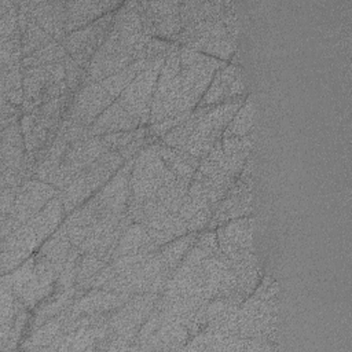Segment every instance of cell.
I'll return each instance as SVG.
<instances>
[{
    "label": "cell",
    "instance_id": "15",
    "mask_svg": "<svg viewBox=\"0 0 352 352\" xmlns=\"http://www.w3.org/2000/svg\"><path fill=\"white\" fill-rule=\"evenodd\" d=\"M254 221L250 217H239L219 227L216 235L219 248L226 257L234 260L246 250H253Z\"/></svg>",
    "mask_w": 352,
    "mask_h": 352
},
{
    "label": "cell",
    "instance_id": "29",
    "mask_svg": "<svg viewBox=\"0 0 352 352\" xmlns=\"http://www.w3.org/2000/svg\"><path fill=\"white\" fill-rule=\"evenodd\" d=\"M76 286L65 289L62 292L58 293V296L55 297L54 301L47 302L45 305H43L37 314H36V320H34V327L41 326L43 323H45L48 319L59 315L60 312H63L66 308H69L72 305L73 297L76 294Z\"/></svg>",
    "mask_w": 352,
    "mask_h": 352
},
{
    "label": "cell",
    "instance_id": "9",
    "mask_svg": "<svg viewBox=\"0 0 352 352\" xmlns=\"http://www.w3.org/2000/svg\"><path fill=\"white\" fill-rule=\"evenodd\" d=\"M180 45L176 43L175 48L166 56L157 80L150 111L151 124L175 114L180 96Z\"/></svg>",
    "mask_w": 352,
    "mask_h": 352
},
{
    "label": "cell",
    "instance_id": "14",
    "mask_svg": "<svg viewBox=\"0 0 352 352\" xmlns=\"http://www.w3.org/2000/svg\"><path fill=\"white\" fill-rule=\"evenodd\" d=\"M245 92V82L242 72L236 65H226L220 67L205 95L199 100L197 107H210L219 103L232 100L242 96Z\"/></svg>",
    "mask_w": 352,
    "mask_h": 352
},
{
    "label": "cell",
    "instance_id": "39",
    "mask_svg": "<svg viewBox=\"0 0 352 352\" xmlns=\"http://www.w3.org/2000/svg\"><path fill=\"white\" fill-rule=\"evenodd\" d=\"M21 110L18 106L10 103L6 99H1V129L10 126L14 122H18L21 117Z\"/></svg>",
    "mask_w": 352,
    "mask_h": 352
},
{
    "label": "cell",
    "instance_id": "38",
    "mask_svg": "<svg viewBox=\"0 0 352 352\" xmlns=\"http://www.w3.org/2000/svg\"><path fill=\"white\" fill-rule=\"evenodd\" d=\"M214 205H208L205 208H202L201 210H198L187 223V230L188 232H198L201 231L204 227L208 226V223L212 219V213H213V209Z\"/></svg>",
    "mask_w": 352,
    "mask_h": 352
},
{
    "label": "cell",
    "instance_id": "10",
    "mask_svg": "<svg viewBox=\"0 0 352 352\" xmlns=\"http://www.w3.org/2000/svg\"><path fill=\"white\" fill-rule=\"evenodd\" d=\"M157 300L158 294L151 292L132 296L124 305L117 308L116 312L109 315L106 324L110 336L126 342L136 338L142 324L153 312Z\"/></svg>",
    "mask_w": 352,
    "mask_h": 352
},
{
    "label": "cell",
    "instance_id": "23",
    "mask_svg": "<svg viewBox=\"0 0 352 352\" xmlns=\"http://www.w3.org/2000/svg\"><path fill=\"white\" fill-rule=\"evenodd\" d=\"M73 249V243L67 234V227L65 221L55 230V232L50 236L47 242L40 248L36 257L44 258L45 261L51 263L56 267L60 272L67 261V257Z\"/></svg>",
    "mask_w": 352,
    "mask_h": 352
},
{
    "label": "cell",
    "instance_id": "2",
    "mask_svg": "<svg viewBox=\"0 0 352 352\" xmlns=\"http://www.w3.org/2000/svg\"><path fill=\"white\" fill-rule=\"evenodd\" d=\"M65 209L59 192L32 219L1 239V274L15 270L62 224Z\"/></svg>",
    "mask_w": 352,
    "mask_h": 352
},
{
    "label": "cell",
    "instance_id": "11",
    "mask_svg": "<svg viewBox=\"0 0 352 352\" xmlns=\"http://www.w3.org/2000/svg\"><path fill=\"white\" fill-rule=\"evenodd\" d=\"M143 33L162 40H175L183 26L180 1H138Z\"/></svg>",
    "mask_w": 352,
    "mask_h": 352
},
{
    "label": "cell",
    "instance_id": "21",
    "mask_svg": "<svg viewBox=\"0 0 352 352\" xmlns=\"http://www.w3.org/2000/svg\"><path fill=\"white\" fill-rule=\"evenodd\" d=\"M188 327L180 320H172L161 324L146 341L142 342V349H177L188 338Z\"/></svg>",
    "mask_w": 352,
    "mask_h": 352
},
{
    "label": "cell",
    "instance_id": "24",
    "mask_svg": "<svg viewBox=\"0 0 352 352\" xmlns=\"http://www.w3.org/2000/svg\"><path fill=\"white\" fill-rule=\"evenodd\" d=\"M158 153L165 165L175 173L177 179H192L199 166V160L182 148L168 147L160 143Z\"/></svg>",
    "mask_w": 352,
    "mask_h": 352
},
{
    "label": "cell",
    "instance_id": "35",
    "mask_svg": "<svg viewBox=\"0 0 352 352\" xmlns=\"http://www.w3.org/2000/svg\"><path fill=\"white\" fill-rule=\"evenodd\" d=\"M65 70H66V84L70 91H76L82 85L85 77V69H82L70 55L65 58Z\"/></svg>",
    "mask_w": 352,
    "mask_h": 352
},
{
    "label": "cell",
    "instance_id": "28",
    "mask_svg": "<svg viewBox=\"0 0 352 352\" xmlns=\"http://www.w3.org/2000/svg\"><path fill=\"white\" fill-rule=\"evenodd\" d=\"M67 55L69 54L62 43L52 41V43L47 44L45 47L37 50L32 55L25 56L22 59V66L23 67H37V66H43V65H48V63H54V62H60V60H65V58Z\"/></svg>",
    "mask_w": 352,
    "mask_h": 352
},
{
    "label": "cell",
    "instance_id": "20",
    "mask_svg": "<svg viewBox=\"0 0 352 352\" xmlns=\"http://www.w3.org/2000/svg\"><path fill=\"white\" fill-rule=\"evenodd\" d=\"M158 250V245L151 239L146 227L142 223H132L122 236L120 238L117 248L111 254V260L139 253H154Z\"/></svg>",
    "mask_w": 352,
    "mask_h": 352
},
{
    "label": "cell",
    "instance_id": "32",
    "mask_svg": "<svg viewBox=\"0 0 352 352\" xmlns=\"http://www.w3.org/2000/svg\"><path fill=\"white\" fill-rule=\"evenodd\" d=\"M235 50H236V37L226 36V37H219V38L205 41L195 51L217 58L220 60H226L232 56Z\"/></svg>",
    "mask_w": 352,
    "mask_h": 352
},
{
    "label": "cell",
    "instance_id": "8",
    "mask_svg": "<svg viewBox=\"0 0 352 352\" xmlns=\"http://www.w3.org/2000/svg\"><path fill=\"white\" fill-rule=\"evenodd\" d=\"M58 192V188L38 179L23 183L19 187L11 213L1 220V239L36 216Z\"/></svg>",
    "mask_w": 352,
    "mask_h": 352
},
{
    "label": "cell",
    "instance_id": "7",
    "mask_svg": "<svg viewBox=\"0 0 352 352\" xmlns=\"http://www.w3.org/2000/svg\"><path fill=\"white\" fill-rule=\"evenodd\" d=\"M165 59L166 58L154 59L153 63L138 73L132 82L116 99L125 111L140 122V126H144V124L150 121L153 96Z\"/></svg>",
    "mask_w": 352,
    "mask_h": 352
},
{
    "label": "cell",
    "instance_id": "41",
    "mask_svg": "<svg viewBox=\"0 0 352 352\" xmlns=\"http://www.w3.org/2000/svg\"><path fill=\"white\" fill-rule=\"evenodd\" d=\"M146 142H147V139L146 138H140V139H136V140H133V142H131L129 144H126L125 147H122L121 150H118L120 151V154L124 157V160L126 161V160H129V158H132V157H135L143 147H146L147 144H146Z\"/></svg>",
    "mask_w": 352,
    "mask_h": 352
},
{
    "label": "cell",
    "instance_id": "36",
    "mask_svg": "<svg viewBox=\"0 0 352 352\" xmlns=\"http://www.w3.org/2000/svg\"><path fill=\"white\" fill-rule=\"evenodd\" d=\"M191 114V111H184V113H180V114H176V116H172V117H168L160 122H155V124H151V126L148 128V132L154 136H164L165 133H168L170 129H173L175 126H177L179 124H182L188 116Z\"/></svg>",
    "mask_w": 352,
    "mask_h": 352
},
{
    "label": "cell",
    "instance_id": "33",
    "mask_svg": "<svg viewBox=\"0 0 352 352\" xmlns=\"http://www.w3.org/2000/svg\"><path fill=\"white\" fill-rule=\"evenodd\" d=\"M34 265H36V258L34 257H29L19 267H16L11 274H4L1 276V279L7 280L11 285L12 293L18 298H19L21 293L23 292L25 286L28 285V282L32 279L33 271H34Z\"/></svg>",
    "mask_w": 352,
    "mask_h": 352
},
{
    "label": "cell",
    "instance_id": "4",
    "mask_svg": "<svg viewBox=\"0 0 352 352\" xmlns=\"http://www.w3.org/2000/svg\"><path fill=\"white\" fill-rule=\"evenodd\" d=\"M160 143L147 144L135 155L129 180L128 209H133L151 197L165 184L176 180L175 173L165 165L158 153Z\"/></svg>",
    "mask_w": 352,
    "mask_h": 352
},
{
    "label": "cell",
    "instance_id": "27",
    "mask_svg": "<svg viewBox=\"0 0 352 352\" xmlns=\"http://www.w3.org/2000/svg\"><path fill=\"white\" fill-rule=\"evenodd\" d=\"M197 232H190L187 235H182L162 246L161 256L165 263V267L173 272V270L179 265V263L183 260V257L187 254V252L191 249V246L197 241Z\"/></svg>",
    "mask_w": 352,
    "mask_h": 352
},
{
    "label": "cell",
    "instance_id": "16",
    "mask_svg": "<svg viewBox=\"0 0 352 352\" xmlns=\"http://www.w3.org/2000/svg\"><path fill=\"white\" fill-rule=\"evenodd\" d=\"M131 297L132 294L128 293L104 290L102 287H92V290H89L85 296H82L73 305H70L66 322H72L81 315L111 312L124 305Z\"/></svg>",
    "mask_w": 352,
    "mask_h": 352
},
{
    "label": "cell",
    "instance_id": "40",
    "mask_svg": "<svg viewBox=\"0 0 352 352\" xmlns=\"http://www.w3.org/2000/svg\"><path fill=\"white\" fill-rule=\"evenodd\" d=\"M21 187V186H19ZM19 187H8V188H1V195H0V202H1V206H0V213H1V220L6 219L12 208H14V204H15V199H16V195H18V191H19Z\"/></svg>",
    "mask_w": 352,
    "mask_h": 352
},
{
    "label": "cell",
    "instance_id": "34",
    "mask_svg": "<svg viewBox=\"0 0 352 352\" xmlns=\"http://www.w3.org/2000/svg\"><path fill=\"white\" fill-rule=\"evenodd\" d=\"M18 32H21L18 26V6L14 3L10 10L0 14V41L12 37Z\"/></svg>",
    "mask_w": 352,
    "mask_h": 352
},
{
    "label": "cell",
    "instance_id": "31",
    "mask_svg": "<svg viewBox=\"0 0 352 352\" xmlns=\"http://www.w3.org/2000/svg\"><path fill=\"white\" fill-rule=\"evenodd\" d=\"M107 263L94 253H85L81 256L77 279H76V287L78 289H88L95 275L106 265Z\"/></svg>",
    "mask_w": 352,
    "mask_h": 352
},
{
    "label": "cell",
    "instance_id": "6",
    "mask_svg": "<svg viewBox=\"0 0 352 352\" xmlns=\"http://www.w3.org/2000/svg\"><path fill=\"white\" fill-rule=\"evenodd\" d=\"M242 103L243 99L242 96H239L232 100L210 106L204 117L199 120L195 131L191 133L182 150L190 153L198 160L206 157L213 144L220 140V136H223L224 129L227 128L238 109L242 106Z\"/></svg>",
    "mask_w": 352,
    "mask_h": 352
},
{
    "label": "cell",
    "instance_id": "12",
    "mask_svg": "<svg viewBox=\"0 0 352 352\" xmlns=\"http://www.w3.org/2000/svg\"><path fill=\"white\" fill-rule=\"evenodd\" d=\"M114 14L116 11L109 12L94 21L92 23L66 34V38L62 44L66 48L67 54L82 69L88 67L92 56L96 54V51L107 37L113 25Z\"/></svg>",
    "mask_w": 352,
    "mask_h": 352
},
{
    "label": "cell",
    "instance_id": "37",
    "mask_svg": "<svg viewBox=\"0 0 352 352\" xmlns=\"http://www.w3.org/2000/svg\"><path fill=\"white\" fill-rule=\"evenodd\" d=\"M252 139L246 136H230V138H223L221 146L223 151L226 155H231L243 150H250L252 147Z\"/></svg>",
    "mask_w": 352,
    "mask_h": 352
},
{
    "label": "cell",
    "instance_id": "22",
    "mask_svg": "<svg viewBox=\"0 0 352 352\" xmlns=\"http://www.w3.org/2000/svg\"><path fill=\"white\" fill-rule=\"evenodd\" d=\"M234 7L230 1H180L182 26L184 29L204 19L220 16Z\"/></svg>",
    "mask_w": 352,
    "mask_h": 352
},
{
    "label": "cell",
    "instance_id": "26",
    "mask_svg": "<svg viewBox=\"0 0 352 352\" xmlns=\"http://www.w3.org/2000/svg\"><path fill=\"white\" fill-rule=\"evenodd\" d=\"M256 118V103L252 96H249L242 106L238 109V111L234 114L232 120L227 125V128L223 132V138H230V136H246Z\"/></svg>",
    "mask_w": 352,
    "mask_h": 352
},
{
    "label": "cell",
    "instance_id": "1",
    "mask_svg": "<svg viewBox=\"0 0 352 352\" xmlns=\"http://www.w3.org/2000/svg\"><path fill=\"white\" fill-rule=\"evenodd\" d=\"M151 38L143 33L138 1L122 3L114 14L107 37L85 69L82 85L100 81L131 63L144 59Z\"/></svg>",
    "mask_w": 352,
    "mask_h": 352
},
{
    "label": "cell",
    "instance_id": "3",
    "mask_svg": "<svg viewBox=\"0 0 352 352\" xmlns=\"http://www.w3.org/2000/svg\"><path fill=\"white\" fill-rule=\"evenodd\" d=\"M226 65L217 58L180 47V96L173 116L192 111L209 88L216 72Z\"/></svg>",
    "mask_w": 352,
    "mask_h": 352
},
{
    "label": "cell",
    "instance_id": "17",
    "mask_svg": "<svg viewBox=\"0 0 352 352\" xmlns=\"http://www.w3.org/2000/svg\"><path fill=\"white\" fill-rule=\"evenodd\" d=\"M122 3L110 0H78L65 1V30L66 34L78 30L100 16L117 11Z\"/></svg>",
    "mask_w": 352,
    "mask_h": 352
},
{
    "label": "cell",
    "instance_id": "30",
    "mask_svg": "<svg viewBox=\"0 0 352 352\" xmlns=\"http://www.w3.org/2000/svg\"><path fill=\"white\" fill-rule=\"evenodd\" d=\"M55 41L45 30H43L33 18H29L25 33L22 34V55L29 56L37 50L45 47L47 44Z\"/></svg>",
    "mask_w": 352,
    "mask_h": 352
},
{
    "label": "cell",
    "instance_id": "19",
    "mask_svg": "<svg viewBox=\"0 0 352 352\" xmlns=\"http://www.w3.org/2000/svg\"><path fill=\"white\" fill-rule=\"evenodd\" d=\"M140 126V122L125 111L121 104L114 100L89 126V136H102L114 132L133 131Z\"/></svg>",
    "mask_w": 352,
    "mask_h": 352
},
{
    "label": "cell",
    "instance_id": "18",
    "mask_svg": "<svg viewBox=\"0 0 352 352\" xmlns=\"http://www.w3.org/2000/svg\"><path fill=\"white\" fill-rule=\"evenodd\" d=\"M28 16L45 30L55 41L63 43L65 30V1H21Z\"/></svg>",
    "mask_w": 352,
    "mask_h": 352
},
{
    "label": "cell",
    "instance_id": "5",
    "mask_svg": "<svg viewBox=\"0 0 352 352\" xmlns=\"http://www.w3.org/2000/svg\"><path fill=\"white\" fill-rule=\"evenodd\" d=\"M125 160L118 150H110L102 154L96 161L82 169L67 187L60 190V198L66 213H72L81 206L85 199L99 191L124 165Z\"/></svg>",
    "mask_w": 352,
    "mask_h": 352
},
{
    "label": "cell",
    "instance_id": "25",
    "mask_svg": "<svg viewBox=\"0 0 352 352\" xmlns=\"http://www.w3.org/2000/svg\"><path fill=\"white\" fill-rule=\"evenodd\" d=\"M209 107H197L195 110L191 111V114L177 126L170 129L168 133H165L161 139V144L168 146V147H175V148H182L191 133L195 131L199 120L204 117V114L208 111Z\"/></svg>",
    "mask_w": 352,
    "mask_h": 352
},
{
    "label": "cell",
    "instance_id": "13",
    "mask_svg": "<svg viewBox=\"0 0 352 352\" xmlns=\"http://www.w3.org/2000/svg\"><path fill=\"white\" fill-rule=\"evenodd\" d=\"M114 100L102 81L84 84L74 95L69 110L65 113V120L89 128Z\"/></svg>",
    "mask_w": 352,
    "mask_h": 352
}]
</instances>
